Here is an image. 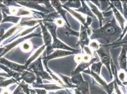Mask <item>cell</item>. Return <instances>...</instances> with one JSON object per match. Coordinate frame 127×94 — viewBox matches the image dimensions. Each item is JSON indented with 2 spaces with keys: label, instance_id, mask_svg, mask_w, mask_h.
<instances>
[{
  "label": "cell",
  "instance_id": "obj_25",
  "mask_svg": "<svg viewBox=\"0 0 127 94\" xmlns=\"http://www.w3.org/2000/svg\"><path fill=\"white\" fill-rule=\"evenodd\" d=\"M32 43L29 41L24 42L21 44V50L24 52L30 51L32 49Z\"/></svg>",
  "mask_w": 127,
  "mask_h": 94
},
{
  "label": "cell",
  "instance_id": "obj_44",
  "mask_svg": "<svg viewBox=\"0 0 127 94\" xmlns=\"http://www.w3.org/2000/svg\"><path fill=\"white\" fill-rule=\"evenodd\" d=\"M112 94H115V93H113Z\"/></svg>",
  "mask_w": 127,
  "mask_h": 94
},
{
  "label": "cell",
  "instance_id": "obj_21",
  "mask_svg": "<svg viewBox=\"0 0 127 94\" xmlns=\"http://www.w3.org/2000/svg\"><path fill=\"white\" fill-rule=\"evenodd\" d=\"M3 19L2 20L1 23H3L5 22H11L15 24H17L20 20V19L21 18L20 17L7 16L4 12H3Z\"/></svg>",
  "mask_w": 127,
  "mask_h": 94
},
{
  "label": "cell",
  "instance_id": "obj_41",
  "mask_svg": "<svg viewBox=\"0 0 127 94\" xmlns=\"http://www.w3.org/2000/svg\"><path fill=\"white\" fill-rule=\"evenodd\" d=\"M3 18V16H2L1 15V11H0V23L1 22V20H2V19Z\"/></svg>",
  "mask_w": 127,
  "mask_h": 94
},
{
  "label": "cell",
  "instance_id": "obj_16",
  "mask_svg": "<svg viewBox=\"0 0 127 94\" xmlns=\"http://www.w3.org/2000/svg\"><path fill=\"white\" fill-rule=\"evenodd\" d=\"M62 6H63V8L65 9L67 11H68L70 13V14L73 16L74 18H75L76 19H77L80 22H81L83 25L85 26L86 20V18H85L84 16H83L82 15H81V14H80L79 13H78L76 11L71 10V9L68 8H67V7H65L64 5H62Z\"/></svg>",
  "mask_w": 127,
  "mask_h": 94
},
{
  "label": "cell",
  "instance_id": "obj_13",
  "mask_svg": "<svg viewBox=\"0 0 127 94\" xmlns=\"http://www.w3.org/2000/svg\"><path fill=\"white\" fill-rule=\"evenodd\" d=\"M51 3H52V5H53L54 7H55V8L56 9V10L58 11V13H59L61 15V16L63 17L64 20L66 22L67 25L70 27V26L67 21L66 16H65V14L67 13V11L65 10L64 9L62 5H61L60 1H52Z\"/></svg>",
  "mask_w": 127,
  "mask_h": 94
},
{
  "label": "cell",
  "instance_id": "obj_4",
  "mask_svg": "<svg viewBox=\"0 0 127 94\" xmlns=\"http://www.w3.org/2000/svg\"><path fill=\"white\" fill-rule=\"evenodd\" d=\"M83 72L91 75L95 79L96 81L98 83L99 86H101V88L106 91L108 94L113 93V91L114 89V80L110 83L108 84L104 80L101 78L99 75L92 72L89 68H88V70H85Z\"/></svg>",
  "mask_w": 127,
  "mask_h": 94
},
{
  "label": "cell",
  "instance_id": "obj_18",
  "mask_svg": "<svg viewBox=\"0 0 127 94\" xmlns=\"http://www.w3.org/2000/svg\"><path fill=\"white\" fill-rule=\"evenodd\" d=\"M76 89L82 94H90L89 85L87 81H84L82 83L78 86Z\"/></svg>",
  "mask_w": 127,
  "mask_h": 94
},
{
  "label": "cell",
  "instance_id": "obj_2",
  "mask_svg": "<svg viewBox=\"0 0 127 94\" xmlns=\"http://www.w3.org/2000/svg\"><path fill=\"white\" fill-rule=\"evenodd\" d=\"M44 24L48 27V29L50 32L53 38V42L52 44L53 48H58L66 50L67 51H74L76 52L79 53V50H77L74 48H73L71 47L68 46L65 44L63 42L60 41L57 37L56 34V29L57 28V26L55 23L52 22H45Z\"/></svg>",
  "mask_w": 127,
  "mask_h": 94
},
{
  "label": "cell",
  "instance_id": "obj_42",
  "mask_svg": "<svg viewBox=\"0 0 127 94\" xmlns=\"http://www.w3.org/2000/svg\"><path fill=\"white\" fill-rule=\"evenodd\" d=\"M2 94H9V93L7 91H3V92H2Z\"/></svg>",
  "mask_w": 127,
  "mask_h": 94
},
{
  "label": "cell",
  "instance_id": "obj_26",
  "mask_svg": "<svg viewBox=\"0 0 127 94\" xmlns=\"http://www.w3.org/2000/svg\"><path fill=\"white\" fill-rule=\"evenodd\" d=\"M5 78H2L0 77V87H5L6 86H8L10 84L13 83L14 82H16V80H15L13 79H11L10 80H6Z\"/></svg>",
  "mask_w": 127,
  "mask_h": 94
},
{
  "label": "cell",
  "instance_id": "obj_17",
  "mask_svg": "<svg viewBox=\"0 0 127 94\" xmlns=\"http://www.w3.org/2000/svg\"><path fill=\"white\" fill-rule=\"evenodd\" d=\"M21 78L23 79L27 83H32L34 81L35 79H36V77L35 75L33 73H31L28 72H25L24 73H23Z\"/></svg>",
  "mask_w": 127,
  "mask_h": 94
},
{
  "label": "cell",
  "instance_id": "obj_27",
  "mask_svg": "<svg viewBox=\"0 0 127 94\" xmlns=\"http://www.w3.org/2000/svg\"><path fill=\"white\" fill-rule=\"evenodd\" d=\"M111 3L114 6L116 9L122 14H123V10L122 5V2L121 1H111Z\"/></svg>",
  "mask_w": 127,
  "mask_h": 94
},
{
  "label": "cell",
  "instance_id": "obj_39",
  "mask_svg": "<svg viewBox=\"0 0 127 94\" xmlns=\"http://www.w3.org/2000/svg\"><path fill=\"white\" fill-rule=\"evenodd\" d=\"M74 60L77 63H80L82 62V55H76L74 57Z\"/></svg>",
  "mask_w": 127,
  "mask_h": 94
},
{
  "label": "cell",
  "instance_id": "obj_37",
  "mask_svg": "<svg viewBox=\"0 0 127 94\" xmlns=\"http://www.w3.org/2000/svg\"><path fill=\"white\" fill-rule=\"evenodd\" d=\"M114 89L116 91V94H122L121 90L119 89L118 85L116 81L114 80Z\"/></svg>",
  "mask_w": 127,
  "mask_h": 94
},
{
  "label": "cell",
  "instance_id": "obj_11",
  "mask_svg": "<svg viewBox=\"0 0 127 94\" xmlns=\"http://www.w3.org/2000/svg\"><path fill=\"white\" fill-rule=\"evenodd\" d=\"M127 47H122L121 53L118 58V61L120 66L122 70L127 72Z\"/></svg>",
  "mask_w": 127,
  "mask_h": 94
},
{
  "label": "cell",
  "instance_id": "obj_6",
  "mask_svg": "<svg viewBox=\"0 0 127 94\" xmlns=\"http://www.w3.org/2000/svg\"><path fill=\"white\" fill-rule=\"evenodd\" d=\"M40 26H41L42 30L43 35L45 46L47 47V54L48 56L53 51L52 44V37L50 34L48 32L46 27L43 25L42 23L40 22Z\"/></svg>",
  "mask_w": 127,
  "mask_h": 94
},
{
  "label": "cell",
  "instance_id": "obj_19",
  "mask_svg": "<svg viewBox=\"0 0 127 94\" xmlns=\"http://www.w3.org/2000/svg\"><path fill=\"white\" fill-rule=\"evenodd\" d=\"M63 31L64 34L67 36H76L78 37H79L80 32L74 31L66 25H64V26Z\"/></svg>",
  "mask_w": 127,
  "mask_h": 94
},
{
  "label": "cell",
  "instance_id": "obj_22",
  "mask_svg": "<svg viewBox=\"0 0 127 94\" xmlns=\"http://www.w3.org/2000/svg\"><path fill=\"white\" fill-rule=\"evenodd\" d=\"M63 5L69 9L70 8H74L78 9L81 7L82 4H81V1L72 0V1H67Z\"/></svg>",
  "mask_w": 127,
  "mask_h": 94
},
{
  "label": "cell",
  "instance_id": "obj_5",
  "mask_svg": "<svg viewBox=\"0 0 127 94\" xmlns=\"http://www.w3.org/2000/svg\"><path fill=\"white\" fill-rule=\"evenodd\" d=\"M41 60V58H39L34 63H32L29 67V69H32L34 72L36 73L37 75L41 76L42 78L52 80V78L43 70Z\"/></svg>",
  "mask_w": 127,
  "mask_h": 94
},
{
  "label": "cell",
  "instance_id": "obj_8",
  "mask_svg": "<svg viewBox=\"0 0 127 94\" xmlns=\"http://www.w3.org/2000/svg\"><path fill=\"white\" fill-rule=\"evenodd\" d=\"M78 53L74 51H66V50H59L57 49L54 52L48 56L46 58H44V64H47L48 60L50 59L56 58H61L63 57L66 56H68L70 55H74V54H77Z\"/></svg>",
  "mask_w": 127,
  "mask_h": 94
},
{
  "label": "cell",
  "instance_id": "obj_40",
  "mask_svg": "<svg viewBox=\"0 0 127 94\" xmlns=\"http://www.w3.org/2000/svg\"><path fill=\"white\" fill-rule=\"evenodd\" d=\"M37 93L38 94H47V92L45 90H41V89H35Z\"/></svg>",
  "mask_w": 127,
  "mask_h": 94
},
{
  "label": "cell",
  "instance_id": "obj_28",
  "mask_svg": "<svg viewBox=\"0 0 127 94\" xmlns=\"http://www.w3.org/2000/svg\"><path fill=\"white\" fill-rule=\"evenodd\" d=\"M0 67L6 71L7 72L8 74H9L11 76H13V77H15V78H16L17 76L19 77V75L18 73H15L13 71V70H11L10 69H9V68H7V67H6L5 66H4L3 65L0 64Z\"/></svg>",
  "mask_w": 127,
  "mask_h": 94
},
{
  "label": "cell",
  "instance_id": "obj_3",
  "mask_svg": "<svg viewBox=\"0 0 127 94\" xmlns=\"http://www.w3.org/2000/svg\"><path fill=\"white\" fill-rule=\"evenodd\" d=\"M96 51L101 59V62L105 65L110 73V77L112 78V75L111 66L112 59L110 53V47L108 45H101V46Z\"/></svg>",
  "mask_w": 127,
  "mask_h": 94
},
{
  "label": "cell",
  "instance_id": "obj_30",
  "mask_svg": "<svg viewBox=\"0 0 127 94\" xmlns=\"http://www.w3.org/2000/svg\"><path fill=\"white\" fill-rule=\"evenodd\" d=\"M89 47L90 48H92L94 50H97L100 48V43L98 42H96L95 41H93L90 42L89 43Z\"/></svg>",
  "mask_w": 127,
  "mask_h": 94
},
{
  "label": "cell",
  "instance_id": "obj_29",
  "mask_svg": "<svg viewBox=\"0 0 127 94\" xmlns=\"http://www.w3.org/2000/svg\"><path fill=\"white\" fill-rule=\"evenodd\" d=\"M101 9L100 10L101 11H106L109 6H110L111 2L109 1H99Z\"/></svg>",
  "mask_w": 127,
  "mask_h": 94
},
{
  "label": "cell",
  "instance_id": "obj_23",
  "mask_svg": "<svg viewBox=\"0 0 127 94\" xmlns=\"http://www.w3.org/2000/svg\"><path fill=\"white\" fill-rule=\"evenodd\" d=\"M102 63L101 62H99V63H94L91 65V70L95 73L100 75L101 73V68L102 67Z\"/></svg>",
  "mask_w": 127,
  "mask_h": 94
},
{
  "label": "cell",
  "instance_id": "obj_36",
  "mask_svg": "<svg viewBox=\"0 0 127 94\" xmlns=\"http://www.w3.org/2000/svg\"><path fill=\"white\" fill-rule=\"evenodd\" d=\"M92 21H93L92 18L90 16H87L86 17V22L85 24V26L86 27H88L91 24Z\"/></svg>",
  "mask_w": 127,
  "mask_h": 94
},
{
  "label": "cell",
  "instance_id": "obj_32",
  "mask_svg": "<svg viewBox=\"0 0 127 94\" xmlns=\"http://www.w3.org/2000/svg\"><path fill=\"white\" fill-rule=\"evenodd\" d=\"M122 7L123 8V15L125 19L127 20V1H121Z\"/></svg>",
  "mask_w": 127,
  "mask_h": 94
},
{
  "label": "cell",
  "instance_id": "obj_45",
  "mask_svg": "<svg viewBox=\"0 0 127 94\" xmlns=\"http://www.w3.org/2000/svg\"></svg>",
  "mask_w": 127,
  "mask_h": 94
},
{
  "label": "cell",
  "instance_id": "obj_24",
  "mask_svg": "<svg viewBox=\"0 0 127 94\" xmlns=\"http://www.w3.org/2000/svg\"><path fill=\"white\" fill-rule=\"evenodd\" d=\"M34 87H40V88H43L47 90H55V89H63V87H59L57 85H54V84H48V85H39V86H35L34 85Z\"/></svg>",
  "mask_w": 127,
  "mask_h": 94
},
{
  "label": "cell",
  "instance_id": "obj_34",
  "mask_svg": "<svg viewBox=\"0 0 127 94\" xmlns=\"http://www.w3.org/2000/svg\"><path fill=\"white\" fill-rule=\"evenodd\" d=\"M23 89L22 88L21 86L20 85L17 89H15V90L14 91L12 94H26L24 93L23 91Z\"/></svg>",
  "mask_w": 127,
  "mask_h": 94
},
{
  "label": "cell",
  "instance_id": "obj_7",
  "mask_svg": "<svg viewBox=\"0 0 127 94\" xmlns=\"http://www.w3.org/2000/svg\"><path fill=\"white\" fill-rule=\"evenodd\" d=\"M79 39L77 43V45L80 46L83 49L84 47L88 46L90 42V38L87 34L86 27L85 26L81 25V30L80 32Z\"/></svg>",
  "mask_w": 127,
  "mask_h": 94
},
{
  "label": "cell",
  "instance_id": "obj_15",
  "mask_svg": "<svg viewBox=\"0 0 127 94\" xmlns=\"http://www.w3.org/2000/svg\"><path fill=\"white\" fill-rule=\"evenodd\" d=\"M110 6L114 13L115 17L116 18L118 22L119 23V25L121 26L122 30H123L124 28V23L125 22V19L122 16V15L121 14V13L117 10L111 3L110 4Z\"/></svg>",
  "mask_w": 127,
  "mask_h": 94
},
{
  "label": "cell",
  "instance_id": "obj_14",
  "mask_svg": "<svg viewBox=\"0 0 127 94\" xmlns=\"http://www.w3.org/2000/svg\"><path fill=\"white\" fill-rule=\"evenodd\" d=\"M81 1L82 4L81 7L77 10H75V11L77 12H81L94 19H95L96 16L93 14V13L91 10L90 8L88 7V6L87 5V4L85 3V1Z\"/></svg>",
  "mask_w": 127,
  "mask_h": 94
},
{
  "label": "cell",
  "instance_id": "obj_35",
  "mask_svg": "<svg viewBox=\"0 0 127 94\" xmlns=\"http://www.w3.org/2000/svg\"><path fill=\"white\" fill-rule=\"evenodd\" d=\"M83 51H84L86 53L85 54L88 55L90 56H92L93 55V53L91 51V50L90 49V47L88 46H85L84 47L83 49H82Z\"/></svg>",
  "mask_w": 127,
  "mask_h": 94
},
{
  "label": "cell",
  "instance_id": "obj_38",
  "mask_svg": "<svg viewBox=\"0 0 127 94\" xmlns=\"http://www.w3.org/2000/svg\"><path fill=\"white\" fill-rule=\"evenodd\" d=\"M127 31V24H126V26L124 27V29H123V31H122V35L120 37V38H119V39L116 41L117 42H120V41H121L122 39H123V37L125 35V34H126V32Z\"/></svg>",
  "mask_w": 127,
  "mask_h": 94
},
{
  "label": "cell",
  "instance_id": "obj_33",
  "mask_svg": "<svg viewBox=\"0 0 127 94\" xmlns=\"http://www.w3.org/2000/svg\"><path fill=\"white\" fill-rule=\"evenodd\" d=\"M55 24L57 26L59 27H63L64 25V21L63 19H61L60 18H57L55 20Z\"/></svg>",
  "mask_w": 127,
  "mask_h": 94
},
{
  "label": "cell",
  "instance_id": "obj_20",
  "mask_svg": "<svg viewBox=\"0 0 127 94\" xmlns=\"http://www.w3.org/2000/svg\"><path fill=\"white\" fill-rule=\"evenodd\" d=\"M71 82L74 85L78 87L80 84L82 83L85 80L83 79L82 75L81 73L76 74L74 76H72L71 78Z\"/></svg>",
  "mask_w": 127,
  "mask_h": 94
},
{
  "label": "cell",
  "instance_id": "obj_31",
  "mask_svg": "<svg viewBox=\"0 0 127 94\" xmlns=\"http://www.w3.org/2000/svg\"><path fill=\"white\" fill-rule=\"evenodd\" d=\"M118 78H119L120 80H121L123 82L126 81V76L125 71L123 70L120 71L118 74Z\"/></svg>",
  "mask_w": 127,
  "mask_h": 94
},
{
  "label": "cell",
  "instance_id": "obj_10",
  "mask_svg": "<svg viewBox=\"0 0 127 94\" xmlns=\"http://www.w3.org/2000/svg\"><path fill=\"white\" fill-rule=\"evenodd\" d=\"M0 63L7 65V66L8 68H10L12 70L18 71L21 73H22L25 69H27L25 65H19L16 63L9 61L4 58H2L0 59Z\"/></svg>",
  "mask_w": 127,
  "mask_h": 94
},
{
  "label": "cell",
  "instance_id": "obj_43",
  "mask_svg": "<svg viewBox=\"0 0 127 94\" xmlns=\"http://www.w3.org/2000/svg\"><path fill=\"white\" fill-rule=\"evenodd\" d=\"M122 83H123V85H127V81H125V82H123Z\"/></svg>",
  "mask_w": 127,
  "mask_h": 94
},
{
  "label": "cell",
  "instance_id": "obj_46",
  "mask_svg": "<svg viewBox=\"0 0 127 94\" xmlns=\"http://www.w3.org/2000/svg\"><path fill=\"white\" fill-rule=\"evenodd\" d=\"M126 89H127V88H126Z\"/></svg>",
  "mask_w": 127,
  "mask_h": 94
},
{
  "label": "cell",
  "instance_id": "obj_9",
  "mask_svg": "<svg viewBox=\"0 0 127 94\" xmlns=\"http://www.w3.org/2000/svg\"><path fill=\"white\" fill-rule=\"evenodd\" d=\"M97 58H93L91 60L90 62H81L79 63V64L77 66V67L75 69L74 71L72 72L71 74L72 76H73L76 74L80 73L82 72H84L85 70L86 69L89 68V67L90 65H91L93 63L95 62L96 61Z\"/></svg>",
  "mask_w": 127,
  "mask_h": 94
},
{
  "label": "cell",
  "instance_id": "obj_1",
  "mask_svg": "<svg viewBox=\"0 0 127 94\" xmlns=\"http://www.w3.org/2000/svg\"><path fill=\"white\" fill-rule=\"evenodd\" d=\"M100 29L93 30V33L90 39H101V43H103V45H108L111 44V42L119 40L122 35V29L117 24L114 17L111 19H108L106 24H103Z\"/></svg>",
  "mask_w": 127,
  "mask_h": 94
},
{
  "label": "cell",
  "instance_id": "obj_12",
  "mask_svg": "<svg viewBox=\"0 0 127 94\" xmlns=\"http://www.w3.org/2000/svg\"><path fill=\"white\" fill-rule=\"evenodd\" d=\"M86 1H87V4H88V5L90 7L91 10L93 13V14L95 16H96L97 17V18H98L99 22H100V27H101V26H102V21L104 19V17L103 16L102 13L100 11L99 9L98 8V7H97L95 4H94L91 1H88V0Z\"/></svg>",
  "mask_w": 127,
  "mask_h": 94
}]
</instances>
